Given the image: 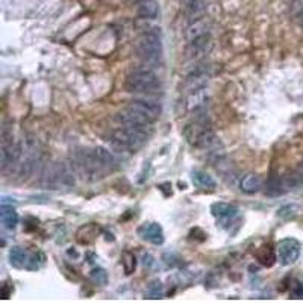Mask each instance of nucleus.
<instances>
[{
    "label": "nucleus",
    "instance_id": "26",
    "mask_svg": "<svg viewBox=\"0 0 303 303\" xmlns=\"http://www.w3.org/2000/svg\"><path fill=\"white\" fill-rule=\"evenodd\" d=\"M121 264H123V268H124L126 274H130L135 270V256L129 252H124L121 255Z\"/></svg>",
    "mask_w": 303,
    "mask_h": 303
},
{
    "label": "nucleus",
    "instance_id": "29",
    "mask_svg": "<svg viewBox=\"0 0 303 303\" xmlns=\"http://www.w3.org/2000/svg\"><path fill=\"white\" fill-rule=\"evenodd\" d=\"M291 293H293V296H294V297H302L303 296V284H300V282H296V284H294V287H293V290H291Z\"/></svg>",
    "mask_w": 303,
    "mask_h": 303
},
{
    "label": "nucleus",
    "instance_id": "18",
    "mask_svg": "<svg viewBox=\"0 0 303 303\" xmlns=\"http://www.w3.org/2000/svg\"><path fill=\"white\" fill-rule=\"evenodd\" d=\"M0 217H2V223L5 225L6 229H14L18 223V215H17L15 209L12 206H8L6 203L2 205Z\"/></svg>",
    "mask_w": 303,
    "mask_h": 303
},
{
    "label": "nucleus",
    "instance_id": "31",
    "mask_svg": "<svg viewBox=\"0 0 303 303\" xmlns=\"http://www.w3.org/2000/svg\"><path fill=\"white\" fill-rule=\"evenodd\" d=\"M296 18H297V23H299V24L303 27V8L299 11V12H297V14H296Z\"/></svg>",
    "mask_w": 303,
    "mask_h": 303
},
{
    "label": "nucleus",
    "instance_id": "15",
    "mask_svg": "<svg viewBox=\"0 0 303 303\" xmlns=\"http://www.w3.org/2000/svg\"><path fill=\"white\" fill-rule=\"evenodd\" d=\"M140 235L147 240V241L153 242V244H162L164 242V232H162V228L156 223H149V225H144L141 229H140Z\"/></svg>",
    "mask_w": 303,
    "mask_h": 303
},
{
    "label": "nucleus",
    "instance_id": "1",
    "mask_svg": "<svg viewBox=\"0 0 303 303\" xmlns=\"http://www.w3.org/2000/svg\"><path fill=\"white\" fill-rule=\"evenodd\" d=\"M126 90L129 93H138L146 96H153L161 93L162 84L159 77L150 70H136L130 73L126 79Z\"/></svg>",
    "mask_w": 303,
    "mask_h": 303
},
{
    "label": "nucleus",
    "instance_id": "24",
    "mask_svg": "<svg viewBox=\"0 0 303 303\" xmlns=\"http://www.w3.org/2000/svg\"><path fill=\"white\" fill-rule=\"evenodd\" d=\"M285 183L284 179H281L279 176H271L267 182V194L270 196H279L285 191Z\"/></svg>",
    "mask_w": 303,
    "mask_h": 303
},
{
    "label": "nucleus",
    "instance_id": "2",
    "mask_svg": "<svg viewBox=\"0 0 303 303\" xmlns=\"http://www.w3.org/2000/svg\"><path fill=\"white\" fill-rule=\"evenodd\" d=\"M73 166L77 170V173L90 182L99 181L105 176L103 169L100 167L94 150H88V149H80L77 152H74L73 155Z\"/></svg>",
    "mask_w": 303,
    "mask_h": 303
},
{
    "label": "nucleus",
    "instance_id": "21",
    "mask_svg": "<svg viewBox=\"0 0 303 303\" xmlns=\"http://www.w3.org/2000/svg\"><path fill=\"white\" fill-rule=\"evenodd\" d=\"M256 258H258V261H259L262 265L270 267V265H273L274 261H276V253H274V250H273L270 245H264V247H261L259 252L256 253Z\"/></svg>",
    "mask_w": 303,
    "mask_h": 303
},
{
    "label": "nucleus",
    "instance_id": "30",
    "mask_svg": "<svg viewBox=\"0 0 303 303\" xmlns=\"http://www.w3.org/2000/svg\"><path fill=\"white\" fill-rule=\"evenodd\" d=\"M11 293H12V288L8 284H3V287H2V299H8Z\"/></svg>",
    "mask_w": 303,
    "mask_h": 303
},
{
    "label": "nucleus",
    "instance_id": "13",
    "mask_svg": "<svg viewBox=\"0 0 303 303\" xmlns=\"http://www.w3.org/2000/svg\"><path fill=\"white\" fill-rule=\"evenodd\" d=\"M211 34V24L206 18H197L196 21H192L186 31V40L188 43L196 40V38H200V37H205V35H209Z\"/></svg>",
    "mask_w": 303,
    "mask_h": 303
},
{
    "label": "nucleus",
    "instance_id": "19",
    "mask_svg": "<svg viewBox=\"0 0 303 303\" xmlns=\"http://www.w3.org/2000/svg\"><path fill=\"white\" fill-rule=\"evenodd\" d=\"M211 212L215 217H220V218H231V217L237 215L238 209L234 205H229V203H214L211 206Z\"/></svg>",
    "mask_w": 303,
    "mask_h": 303
},
{
    "label": "nucleus",
    "instance_id": "3",
    "mask_svg": "<svg viewBox=\"0 0 303 303\" xmlns=\"http://www.w3.org/2000/svg\"><path fill=\"white\" fill-rule=\"evenodd\" d=\"M135 52L140 60H143L147 64H159L164 53L159 34L153 31L143 34L135 43Z\"/></svg>",
    "mask_w": 303,
    "mask_h": 303
},
{
    "label": "nucleus",
    "instance_id": "23",
    "mask_svg": "<svg viewBox=\"0 0 303 303\" xmlns=\"http://www.w3.org/2000/svg\"><path fill=\"white\" fill-rule=\"evenodd\" d=\"M192 182L200 186V188H214L215 186V181L211 175H208L206 172H194L192 173Z\"/></svg>",
    "mask_w": 303,
    "mask_h": 303
},
{
    "label": "nucleus",
    "instance_id": "10",
    "mask_svg": "<svg viewBox=\"0 0 303 303\" xmlns=\"http://www.w3.org/2000/svg\"><path fill=\"white\" fill-rule=\"evenodd\" d=\"M209 79V68L205 65H197L188 76V88L189 91L202 90L206 87Z\"/></svg>",
    "mask_w": 303,
    "mask_h": 303
},
{
    "label": "nucleus",
    "instance_id": "16",
    "mask_svg": "<svg viewBox=\"0 0 303 303\" xmlns=\"http://www.w3.org/2000/svg\"><path fill=\"white\" fill-rule=\"evenodd\" d=\"M206 100H208V96H206L205 88L189 91V96L186 99V108H188V111H199L205 106Z\"/></svg>",
    "mask_w": 303,
    "mask_h": 303
},
{
    "label": "nucleus",
    "instance_id": "11",
    "mask_svg": "<svg viewBox=\"0 0 303 303\" xmlns=\"http://www.w3.org/2000/svg\"><path fill=\"white\" fill-rule=\"evenodd\" d=\"M211 47H212V43H211V34H209V35H205V37L189 41L188 43V55L194 60H199V58L205 57L211 50Z\"/></svg>",
    "mask_w": 303,
    "mask_h": 303
},
{
    "label": "nucleus",
    "instance_id": "17",
    "mask_svg": "<svg viewBox=\"0 0 303 303\" xmlns=\"http://www.w3.org/2000/svg\"><path fill=\"white\" fill-rule=\"evenodd\" d=\"M261 185H262V182L258 175L249 173L240 181V189L245 194H255L261 189Z\"/></svg>",
    "mask_w": 303,
    "mask_h": 303
},
{
    "label": "nucleus",
    "instance_id": "5",
    "mask_svg": "<svg viewBox=\"0 0 303 303\" xmlns=\"http://www.w3.org/2000/svg\"><path fill=\"white\" fill-rule=\"evenodd\" d=\"M43 182L50 189H68L74 186L76 179L73 172L64 162H53L47 166L43 175Z\"/></svg>",
    "mask_w": 303,
    "mask_h": 303
},
{
    "label": "nucleus",
    "instance_id": "12",
    "mask_svg": "<svg viewBox=\"0 0 303 303\" xmlns=\"http://www.w3.org/2000/svg\"><path fill=\"white\" fill-rule=\"evenodd\" d=\"M93 150H94L96 158H97V161H99V164H100V167L103 169L105 173L114 172L119 167V161L116 159V156L108 149H105V147H96Z\"/></svg>",
    "mask_w": 303,
    "mask_h": 303
},
{
    "label": "nucleus",
    "instance_id": "22",
    "mask_svg": "<svg viewBox=\"0 0 303 303\" xmlns=\"http://www.w3.org/2000/svg\"><path fill=\"white\" fill-rule=\"evenodd\" d=\"M9 262L14 267L20 268V267H23L27 262V253L23 249H20V247H12L9 250Z\"/></svg>",
    "mask_w": 303,
    "mask_h": 303
},
{
    "label": "nucleus",
    "instance_id": "25",
    "mask_svg": "<svg viewBox=\"0 0 303 303\" xmlns=\"http://www.w3.org/2000/svg\"><path fill=\"white\" fill-rule=\"evenodd\" d=\"M146 296H147V299H162V296H164V287H162V284L159 281L152 282L147 287Z\"/></svg>",
    "mask_w": 303,
    "mask_h": 303
},
{
    "label": "nucleus",
    "instance_id": "4",
    "mask_svg": "<svg viewBox=\"0 0 303 303\" xmlns=\"http://www.w3.org/2000/svg\"><path fill=\"white\" fill-rule=\"evenodd\" d=\"M185 140L197 149H212L217 147V138L212 129L205 121H194L183 129Z\"/></svg>",
    "mask_w": 303,
    "mask_h": 303
},
{
    "label": "nucleus",
    "instance_id": "14",
    "mask_svg": "<svg viewBox=\"0 0 303 303\" xmlns=\"http://www.w3.org/2000/svg\"><path fill=\"white\" fill-rule=\"evenodd\" d=\"M136 14L144 20H155L159 17V5L156 0H144L136 3Z\"/></svg>",
    "mask_w": 303,
    "mask_h": 303
},
{
    "label": "nucleus",
    "instance_id": "7",
    "mask_svg": "<svg viewBox=\"0 0 303 303\" xmlns=\"http://www.w3.org/2000/svg\"><path fill=\"white\" fill-rule=\"evenodd\" d=\"M111 140L119 147L127 149V150H135L146 143L147 135H143L140 132H135L132 129L120 126V127H117L111 132Z\"/></svg>",
    "mask_w": 303,
    "mask_h": 303
},
{
    "label": "nucleus",
    "instance_id": "27",
    "mask_svg": "<svg viewBox=\"0 0 303 303\" xmlns=\"http://www.w3.org/2000/svg\"><path fill=\"white\" fill-rule=\"evenodd\" d=\"M297 212H299V206L297 205H287V206H284V208L279 209L278 215L281 218H284V220H288V218L294 217Z\"/></svg>",
    "mask_w": 303,
    "mask_h": 303
},
{
    "label": "nucleus",
    "instance_id": "8",
    "mask_svg": "<svg viewBox=\"0 0 303 303\" xmlns=\"http://www.w3.org/2000/svg\"><path fill=\"white\" fill-rule=\"evenodd\" d=\"M278 255L282 265H290L297 261L300 255V244L294 238L282 240L278 244Z\"/></svg>",
    "mask_w": 303,
    "mask_h": 303
},
{
    "label": "nucleus",
    "instance_id": "28",
    "mask_svg": "<svg viewBox=\"0 0 303 303\" xmlns=\"http://www.w3.org/2000/svg\"><path fill=\"white\" fill-rule=\"evenodd\" d=\"M91 279L96 284H105L106 279H108V276H106V273H105L103 268H94V270H91Z\"/></svg>",
    "mask_w": 303,
    "mask_h": 303
},
{
    "label": "nucleus",
    "instance_id": "9",
    "mask_svg": "<svg viewBox=\"0 0 303 303\" xmlns=\"http://www.w3.org/2000/svg\"><path fill=\"white\" fill-rule=\"evenodd\" d=\"M127 106L133 111H136L138 114L144 116L146 119L150 121H155L159 119L161 116V106L152 100H146V99H133L127 103Z\"/></svg>",
    "mask_w": 303,
    "mask_h": 303
},
{
    "label": "nucleus",
    "instance_id": "6",
    "mask_svg": "<svg viewBox=\"0 0 303 303\" xmlns=\"http://www.w3.org/2000/svg\"><path fill=\"white\" fill-rule=\"evenodd\" d=\"M116 121L124 126L127 129H132L135 132H140L143 135H149L152 130V123L149 119H146L144 116L138 114L136 111L130 109L129 106H126L124 109H121L120 113L116 114Z\"/></svg>",
    "mask_w": 303,
    "mask_h": 303
},
{
    "label": "nucleus",
    "instance_id": "20",
    "mask_svg": "<svg viewBox=\"0 0 303 303\" xmlns=\"http://www.w3.org/2000/svg\"><path fill=\"white\" fill-rule=\"evenodd\" d=\"M185 11L191 20H197V17L205 11V0H186Z\"/></svg>",
    "mask_w": 303,
    "mask_h": 303
},
{
    "label": "nucleus",
    "instance_id": "32",
    "mask_svg": "<svg viewBox=\"0 0 303 303\" xmlns=\"http://www.w3.org/2000/svg\"><path fill=\"white\" fill-rule=\"evenodd\" d=\"M135 3H140V2H144V0H133Z\"/></svg>",
    "mask_w": 303,
    "mask_h": 303
}]
</instances>
